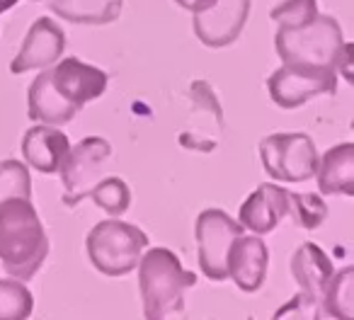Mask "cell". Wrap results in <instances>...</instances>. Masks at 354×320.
Wrapping results in <instances>:
<instances>
[{
    "mask_svg": "<svg viewBox=\"0 0 354 320\" xmlns=\"http://www.w3.org/2000/svg\"><path fill=\"white\" fill-rule=\"evenodd\" d=\"M49 257V236L32 199L0 202V265L10 276L30 281Z\"/></svg>",
    "mask_w": 354,
    "mask_h": 320,
    "instance_id": "obj_1",
    "label": "cell"
},
{
    "mask_svg": "<svg viewBox=\"0 0 354 320\" xmlns=\"http://www.w3.org/2000/svg\"><path fill=\"white\" fill-rule=\"evenodd\" d=\"M136 270L143 318L162 320L183 313L185 291L197 284V274L185 270L180 257L170 247H151V250L146 247Z\"/></svg>",
    "mask_w": 354,
    "mask_h": 320,
    "instance_id": "obj_2",
    "label": "cell"
},
{
    "mask_svg": "<svg viewBox=\"0 0 354 320\" xmlns=\"http://www.w3.org/2000/svg\"><path fill=\"white\" fill-rule=\"evenodd\" d=\"M344 35L333 15H315L308 25L277 27L274 49L281 64H310L339 70L344 54Z\"/></svg>",
    "mask_w": 354,
    "mask_h": 320,
    "instance_id": "obj_3",
    "label": "cell"
},
{
    "mask_svg": "<svg viewBox=\"0 0 354 320\" xmlns=\"http://www.w3.org/2000/svg\"><path fill=\"white\" fill-rule=\"evenodd\" d=\"M148 247V236L138 226L119 221L117 216L100 221L85 238V250L100 274L127 276L136 270L143 250Z\"/></svg>",
    "mask_w": 354,
    "mask_h": 320,
    "instance_id": "obj_4",
    "label": "cell"
},
{
    "mask_svg": "<svg viewBox=\"0 0 354 320\" xmlns=\"http://www.w3.org/2000/svg\"><path fill=\"white\" fill-rule=\"evenodd\" d=\"M318 151L308 133H270L260 141V160L270 178L279 182H308L318 170Z\"/></svg>",
    "mask_w": 354,
    "mask_h": 320,
    "instance_id": "obj_5",
    "label": "cell"
},
{
    "mask_svg": "<svg viewBox=\"0 0 354 320\" xmlns=\"http://www.w3.org/2000/svg\"><path fill=\"white\" fill-rule=\"evenodd\" d=\"M267 90L277 107H304L320 95L337 93V70L310 64H281V68L267 78Z\"/></svg>",
    "mask_w": 354,
    "mask_h": 320,
    "instance_id": "obj_6",
    "label": "cell"
},
{
    "mask_svg": "<svg viewBox=\"0 0 354 320\" xmlns=\"http://www.w3.org/2000/svg\"><path fill=\"white\" fill-rule=\"evenodd\" d=\"M109 156H112V146L102 136H88L68 148L59 168L61 185H64L61 202L66 207H78L88 197L95 182L102 178V165L109 160Z\"/></svg>",
    "mask_w": 354,
    "mask_h": 320,
    "instance_id": "obj_7",
    "label": "cell"
},
{
    "mask_svg": "<svg viewBox=\"0 0 354 320\" xmlns=\"http://www.w3.org/2000/svg\"><path fill=\"white\" fill-rule=\"evenodd\" d=\"M245 228L228 216L223 209H204L194 221V241H197V262L207 279L226 281V257L233 238H238Z\"/></svg>",
    "mask_w": 354,
    "mask_h": 320,
    "instance_id": "obj_8",
    "label": "cell"
},
{
    "mask_svg": "<svg viewBox=\"0 0 354 320\" xmlns=\"http://www.w3.org/2000/svg\"><path fill=\"white\" fill-rule=\"evenodd\" d=\"M66 51V32L51 17H39L27 30L25 41L15 59L10 61V73L22 75L54 66Z\"/></svg>",
    "mask_w": 354,
    "mask_h": 320,
    "instance_id": "obj_9",
    "label": "cell"
},
{
    "mask_svg": "<svg viewBox=\"0 0 354 320\" xmlns=\"http://www.w3.org/2000/svg\"><path fill=\"white\" fill-rule=\"evenodd\" d=\"M250 15V0H216L207 12L194 15V35L209 49H223L238 41Z\"/></svg>",
    "mask_w": 354,
    "mask_h": 320,
    "instance_id": "obj_10",
    "label": "cell"
},
{
    "mask_svg": "<svg viewBox=\"0 0 354 320\" xmlns=\"http://www.w3.org/2000/svg\"><path fill=\"white\" fill-rule=\"evenodd\" d=\"M49 75L54 88L78 109H83L93 100L102 97L109 83V75L102 68L85 64L78 56H66L64 61H56Z\"/></svg>",
    "mask_w": 354,
    "mask_h": 320,
    "instance_id": "obj_11",
    "label": "cell"
},
{
    "mask_svg": "<svg viewBox=\"0 0 354 320\" xmlns=\"http://www.w3.org/2000/svg\"><path fill=\"white\" fill-rule=\"evenodd\" d=\"M267 265H270V250L260 236H238L233 238L226 257L228 279L245 294H255L262 289L267 279Z\"/></svg>",
    "mask_w": 354,
    "mask_h": 320,
    "instance_id": "obj_12",
    "label": "cell"
},
{
    "mask_svg": "<svg viewBox=\"0 0 354 320\" xmlns=\"http://www.w3.org/2000/svg\"><path fill=\"white\" fill-rule=\"evenodd\" d=\"M286 214H289V189L274 182H265L257 185L255 192L243 202L238 223L255 236H265L284 221Z\"/></svg>",
    "mask_w": 354,
    "mask_h": 320,
    "instance_id": "obj_13",
    "label": "cell"
},
{
    "mask_svg": "<svg viewBox=\"0 0 354 320\" xmlns=\"http://www.w3.org/2000/svg\"><path fill=\"white\" fill-rule=\"evenodd\" d=\"M22 156L25 163L32 170L41 175H56L64 163L66 153L71 148V141L64 131H59L51 124H37V126L27 129L22 136Z\"/></svg>",
    "mask_w": 354,
    "mask_h": 320,
    "instance_id": "obj_14",
    "label": "cell"
},
{
    "mask_svg": "<svg viewBox=\"0 0 354 320\" xmlns=\"http://www.w3.org/2000/svg\"><path fill=\"white\" fill-rule=\"evenodd\" d=\"M80 109L71 104L51 83V75L46 68L32 80L27 90V117L37 124H51V126H64L73 122Z\"/></svg>",
    "mask_w": 354,
    "mask_h": 320,
    "instance_id": "obj_15",
    "label": "cell"
},
{
    "mask_svg": "<svg viewBox=\"0 0 354 320\" xmlns=\"http://www.w3.org/2000/svg\"><path fill=\"white\" fill-rule=\"evenodd\" d=\"M335 274V265L328 252L315 243H301L291 255V276L299 284L301 294L323 301L330 279Z\"/></svg>",
    "mask_w": 354,
    "mask_h": 320,
    "instance_id": "obj_16",
    "label": "cell"
},
{
    "mask_svg": "<svg viewBox=\"0 0 354 320\" xmlns=\"http://www.w3.org/2000/svg\"><path fill=\"white\" fill-rule=\"evenodd\" d=\"M318 192L354 197V143H337L318 158Z\"/></svg>",
    "mask_w": 354,
    "mask_h": 320,
    "instance_id": "obj_17",
    "label": "cell"
},
{
    "mask_svg": "<svg viewBox=\"0 0 354 320\" xmlns=\"http://www.w3.org/2000/svg\"><path fill=\"white\" fill-rule=\"evenodd\" d=\"M54 15L73 25H112L124 10V0H49Z\"/></svg>",
    "mask_w": 354,
    "mask_h": 320,
    "instance_id": "obj_18",
    "label": "cell"
},
{
    "mask_svg": "<svg viewBox=\"0 0 354 320\" xmlns=\"http://www.w3.org/2000/svg\"><path fill=\"white\" fill-rule=\"evenodd\" d=\"M354 270L352 267H342L335 272L330 279L328 289L323 294V310L325 318H339L349 320L354 315Z\"/></svg>",
    "mask_w": 354,
    "mask_h": 320,
    "instance_id": "obj_19",
    "label": "cell"
},
{
    "mask_svg": "<svg viewBox=\"0 0 354 320\" xmlns=\"http://www.w3.org/2000/svg\"><path fill=\"white\" fill-rule=\"evenodd\" d=\"M35 310V296L20 279H0V320H27Z\"/></svg>",
    "mask_w": 354,
    "mask_h": 320,
    "instance_id": "obj_20",
    "label": "cell"
},
{
    "mask_svg": "<svg viewBox=\"0 0 354 320\" xmlns=\"http://www.w3.org/2000/svg\"><path fill=\"white\" fill-rule=\"evenodd\" d=\"M102 211H107L109 216H122L131 207V189L122 178H107L97 180L95 187L88 194Z\"/></svg>",
    "mask_w": 354,
    "mask_h": 320,
    "instance_id": "obj_21",
    "label": "cell"
},
{
    "mask_svg": "<svg viewBox=\"0 0 354 320\" xmlns=\"http://www.w3.org/2000/svg\"><path fill=\"white\" fill-rule=\"evenodd\" d=\"M289 214L294 223L304 231H315L328 218V204L320 194H299L289 192Z\"/></svg>",
    "mask_w": 354,
    "mask_h": 320,
    "instance_id": "obj_22",
    "label": "cell"
},
{
    "mask_svg": "<svg viewBox=\"0 0 354 320\" xmlns=\"http://www.w3.org/2000/svg\"><path fill=\"white\" fill-rule=\"evenodd\" d=\"M12 197L32 199L30 168L22 160H3L0 163V202Z\"/></svg>",
    "mask_w": 354,
    "mask_h": 320,
    "instance_id": "obj_23",
    "label": "cell"
},
{
    "mask_svg": "<svg viewBox=\"0 0 354 320\" xmlns=\"http://www.w3.org/2000/svg\"><path fill=\"white\" fill-rule=\"evenodd\" d=\"M318 15V0H281L270 10V20L277 27H301L308 25Z\"/></svg>",
    "mask_w": 354,
    "mask_h": 320,
    "instance_id": "obj_24",
    "label": "cell"
},
{
    "mask_svg": "<svg viewBox=\"0 0 354 320\" xmlns=\"http://www.w3.org/2000/svg\"><path fill=\"white\" fill-rule=\"evenodd\" d=\"M177 6L183 8V10H189V12H207L209 8L216 6V0H175Z\"/></svg>",
    "mask_w": 354,
    "mask_h": 320,
    "instance_id": "obj_25",
    "label": "cell"
},
{
    "mask_svg": "<svg viewBox=\"0 0 354 320\" xmlns=\"http://www.w3.org/2000/svg\"><path fill=\"white\" fill-rule=\"evenodd\" d=\"M17 3H20V0H0V15H3V12H8L10 8H15Z\"/></svg>",
    "mask_w": 354,
    "mask_h": 320,
    "instance_id": "obj_26",
    "label": "cell"
},
{
    "mask_svg": "<svg viewBox=\"0 0 354 320\" xmlns=\"http://www.w3.org/2000/svg\"><path fill=\"white\" fill-rule=\"evenodd\" d=\"M35 3H41V0H35Z\"/></svg>",
    "mask_w": 354,
    "mask_h": 320,
    "instance_id": "obj_27",
    "label": "cell"
}]
</instances>
